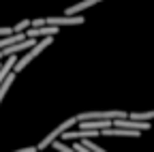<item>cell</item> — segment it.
<instances>
[{"mask_svg": "<svg viewBox=\"0 0 154 152\" xmlns=\"http://www.w3.org/2000/svg\"><path fill=\"white\" fill-rule=\"evenodd\" d=\"M75 122H79V118H77V116H73V118L64 120L62 124H58V126H56L54 131H49L47 135H45V137L41 139V144H38L36 148H38V150H45V148H49V146H51L54 141H58V139H60V137L64 135L66 131H71V126H75Z\"/></svg>", "mask_w": 154, "mask_h": 152, "instance_id": "6da1fadb", "label": "cell"}, {"mask_svg": "<svg viewBox=\"0 0 154 152\" xmlns=\"http://www.w3.org/2000/svg\"><path fill=\"white\" fill-rule=\"evenodd\" d=\"M51 43H54V36H45V39H41V41H38V43H36V45H34L30 51H26V56H24V58H19V60H17V64H15V69H13V71H15V73L24 71V69H26V67H28V64H30V62L36 58V56L41 54V51H45V49H47Z\"/></svg>", "mask_w": 154, "mask_h": 152, "instance_id": "7a4b0ae2", "label": "cell"}, {"mask_svg": "<svg viewBox=\"0 0 154 152\" xmlns=\"http://www.w3.org/2000/svg\"><path fill=\"white\" fill-rule=\"evenodd\" d=\"M79 122L84 120H122L128 118V113L122 109H109V111H84V113H77Z\"/></svg>", "mask_w": 154, "mask_h": 152, "instance_id": "3957f363", "label": "cell"}, {"mask_svg": "<svg viewBox=\"0 0 154 152\" xmlns=\"http://www.w3.org/2000/svg\"><path fill=\"white\" fill-rule=\"evenodd\" d=\"M45 22L49 26H82L86 22V17L82 15H64V17H45Z\"/></svg>", "mask_w": 154, "mask_h": 152, "instance_id": "277c9868", "label": "cell"}, {"mask_svg": "<svg viewBox=\"0 0 154 152\" xmlns=\"http://www.w3.org/2000/svg\"><path fill=\"white\" fill-rule=\"evenodd\" d=\"M113 126L120 129H131V131H150V122L146 120H133V118H122V120H113Z\"/></svg>", "mask_w": 154, "mask_h": 152, "instance_id": "5b68a950", "label": "cell"}, {"mask_svg": "<svg viewBox=\"0 0 154 152\" xmlns=\"http://www.w3.org/2000/svg\"><path fill=\"white\" fill-rule=\"evenodd\" d=\"M26 34L30 36V39H45V36H54L58 34V26H41V28H30L26 30Z\"/></svg>", "mask_w": 154, "mask_h": 152, "instance_id": "8992f818", "label": "cell"}, {"mask_svg": "<svg viewBox=\"0 0 154 152\" xmlns=\"http://www.w3.org/2000/svg\"><path fill=\"white\" fill-rule=\"evenodd\" d=\"M26 39H30V36H28L26 32H15V34L2 36V39H0V49L11 47V45H15V43H22V41H26Z\"/></svg>", "mask_w": 154, "mask_h": 152, "instance_id": "52a82bcc", "label": "cell"}, {"mask_svg": "<svg viewBox=\"0 0 154 152\" xmlns=\"http://www.w3.org/2000/svg\"><path fill=\"white\" fill-rule=\"evenodd\" d=\"M96 2H103V0H82V2H77V5H73V7H69V9H66V15H82V11L94 7Z\"/></svg>", "mask_w": 154, "mask_h": 152, "instance_id": "ba28073f", "label": "cell"}, {"mask_svg": "<svg viewBox=\"0 0 154 152\" xmlns=\"http://www.w3.org/2000/svg\"><path fill=\"white\" fill-rule=\"evenodd\" d=\"M15 75H17V73L13 71V73L9 75V77L5 79V84H2V86H0V103H2V99L7 97V92H9V88L13 86V82H15Z\"/></svg>", "mask_w": 154, "mask_h": 152, "instance_id": "9c48e42d", "label": "cell"}, {"mask_svg": "<svg viewBox=\"0 0 154 152\" xmlns=\"http://www.w3.org/2000/svg\"><path fill=\"white\" fill-rule=\"evenodd\" d=\"M128 118H133V120H150V118H154V109H150V111H135V113H128Z\"/></svg>", "mask_w": 154, "mask_h": 152, "instance_id": "30bf717a", "label": "cell"}, {"mask_svg": "<svg viewBox=\"0 0 154 152\" xmlns=\"http://www.w3.org/2000/svg\"><path fill=\"white\" fill-rule=\"evenodd\" d=\"M30 28H32V20H28V17H26V20H22V22H17V24L13 26L15 32H26V30H30Z\"/></svg>", "mask_w": 154, "mask_h": 152, "instance_id": "8fae6325", "label": "cell"}, {"mask_svg": "<svg viewBox=\"0 0 154 152\" xmlns=\"http://www.w3.org/2000/svg\"><path fill=\"white\" fill-rule=\"evenodd\" d=\"M51 146H54V148H56V150H58V152H77V150H75V148H69V146H64V144H62V141H60V139H58V141H54V144H51Z\"/></svg>", "mask_w": 154, "mask_h": 152, "instance_id": "7c38bea8", "label": "cell"}, {"mask_svg": "<svg viewBox=\"0 0 154 152\" xmlns=\"http://www.w3.org/2000/svg\"><path fill=\"white\" fill-rule=\"evenodd\" d=\"M41 26H47L45 17H36V20H32V28H41Z\"/></svg>", "mask_w": 154, "mask_h": 152, "instance_id": "4fadbf2b", "label": "cell"}, {"mask_svg": "<svg viewBox=\"0 0 154 152\" xmlns=\"http://www.w3.org/2000/svg\"><path fill=\"white\" fill-rule=\"evenodd\" d=\"M9 34H15L13 28H0V36H9Z\"/></svg>", "mask_w": 154, "mask_h": 152, "instance_id": "5bb4252c", "label": "cell"}, {"mask_svg": "<svg viewBox=\"0 0 154 152\" xmlns=\"http://www.w3.org/2000/svg\"><path fill=\"white\" fill-rule=\"evenodd\" d=\"M15 152H38V148H36V146H28V148H19V150H15Z\"/></svg>", "mask_w": 154, "mask_h": 152, "instance_id": "9a60e30c", "label": "cell"}]
</instances>
